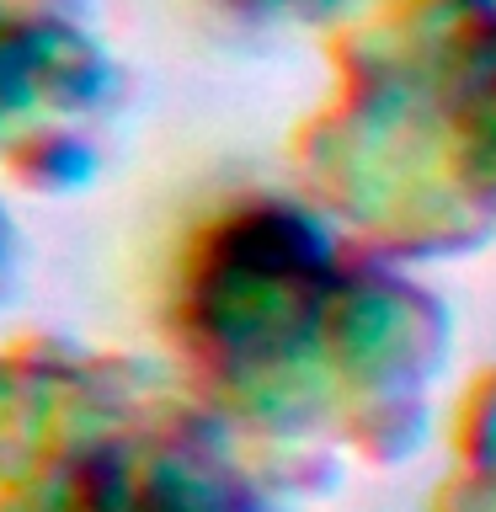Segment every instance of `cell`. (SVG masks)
<instances>
[{"label":"cell","instance_id":"6da1fadb","mask_svg":"<svg viewBox=\"0 0 496 512\" xmlns=\"http://www.w3.org/2000/svg\"><path fill=\"white\" fill-rule=\"evenodd\" d=\"M166 368L294 491L342 454L395 464L432 427L448 315L315 203L230 192L166 251Z\"/></svg>","mask_w":496,"mask_h":512},{"label":"cell","instance_id":"7a4b0ae2","mask_svg":"<svg viewBox=\"0 0 496 512\" xmlns=\"http://www.w3.org/2000/svg\"><path fill=\"white\" fill-rule=\"evenodd\" d=\"M299 496L171 368L0 352V512H283Z\"/></svg>","mask_w":496,"mask_h":512},{"label":"cell","instance_id":"3957f363","mask_svg":"<svg viewBox=\"0 0 496 512\" xmlns=\"http://www.w3.org/2000/svg\"><path fill=\"white\" fill-rule=\"evenodd\" d=\"M128 75L80 0H0V176L70 192L107 160Z\"/></svg>","mask_w":496,"mask_h":512},{"label":"cell","instance_id":"277c9868","mask_svg":"<svg viewBox=\"0 0 496 512\" xmlns=\"http://www.w3.org/2000/svg\"><path fill=\"white\" fill-rule=\"evenodd\" d=\"M432 512H496V374L475 379L454 422V470L432 491Z\"/></svg>","mask_w":496,"mask_h":512},{"label":"cell","instance_id":"5b68a950","mask_svg":"<svg viewBox=\"0 0 496 512\" xmlns=\"http://www.w3.org/2000/svg\"><path fill=\"white\" fill-rule=\"evenodd\" d=\"M230 27L278 32V27H331L342 16H358L363 0H198Z\"/></svg>","mask_w":496,"mask_h":512},{"label":"cell","instance_id":"8992f818","mask_svg":"<svg viewBox=\"0 0 496 512\" xmlns=\"http://www.w3.org/2000/svg\"><path fill=\"white\" fill-rule=\"evenodd\" d=\"M6 272H11V230L0 219V294H6Z\"/></svg>","mask_w":496,"mask_h":512}]
</instances>
